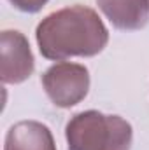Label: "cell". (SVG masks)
<instances>
[{
	"label": "cell",
	"mask_w": 149,
	"mask_h": 150,
	"mask_svg": "<svg viewBox=\"0 0 149 150\" xmlns=\"http://www.w3.org/2000/svg\"><path fill=\"white\" fill-rule=\"evenodd\" d=\"M35 38L44 58L62 61L72 56H95L107 45L109 32L100 16L84 5L51 12L37 26Z\"/></svg>",
	"instance_id": "obj_1"
},
{
	"label": "cell",
	"mask_w": 149,
	"mask_h": 150,
	"mask_svg": "<svg viewBox=\"0 0 149 150\" xmlns=\"http://www.w3.org/2000/svg\"><path fill=\"white\" fill-rule=\"evenodd\" d=\"M132 136L125 119L97 110L75 113L65 127L69 150H130Z\"/></svg>",
	"instance_id": "obj_2"
},
{
	"label": "cell",
	"mask_w": 149,
	"mask_h": 150,
	"mask_svg": "<svg viewBox=\"0 0 149 150\" xmlns=\"http://www.w3.org/2000/svg\"><path fill=\"white\" fill-rule=\"evenodd\" d=\"M42 86L56 107L70 108L88 94L90 74L79 63H56L42 75Z\"/></svg>",
	"instance_id": "obj_3"
},
{
	"label": "cell",
	"mask_w": 149,
	"mask_h": 150,
	"mask_svg": "<svg viewBox=\"0 0 149 150\" xmlns=\"http://www.w3.org/2000/svg\"><path fill=\"white\" fill-rule=\"evenodd\" d=\"M2 45V67L0 75L4 84L25 82L34 74V54L30 44L21 32L4 30L0 37Z\"/></svg>",
	"instance_id": "obj_4"
},
{
	"label": "cell",
	"mask_w": 149,
	"mask_h": 150,
	"mask_svg": "<svg viewBox=\"0 0 149 150\" xmlns=\"http://www.w3.org/2000/svg\"><path fill=\"white\" fill-rule=\"evenodd\" d=\"M97 4L119 30H140L149 21V0H97Z\"/></svg>",
	"instance_id": "obj_5"
},
{
	"label": "cell",
	"mask_w": 149,
	"mask_h": 150,
	"mask_svg": "<svg viewBox=\"0 0 149 150\" xmlns=\"http://www.w3.org/2000/svg\"><path fill=\"white\" fill-rule=\"evenodd\" d=\"M4 150H56V145L47 126L37 120H21L9 129Z\"/></svg>",
	"instance_id": "obj_6"
},
{
	"label": "cell",
	"mask_w": 149,
	"mask_h": 150,
	"mask_svg": "<svg viewBox=\"0 0 149 150\" xmlns=\"http://www.w3.org/2000/svg\"><path fill=\"white\" fill-rule=\"evenodd\" d=\"M9 2L23 12H37L47 4V0H9Z\"/></svg>",
	"instance_id": "obj_7"
}]
</instances>
